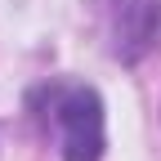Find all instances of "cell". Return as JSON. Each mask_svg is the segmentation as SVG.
Segmentation results:
<instances>
[{
	"instance_id": "cell-1",
	"label": "cell",
	"mask_w": 161,
	"mask_h": 161,
	"mask_svg": "<svg viewBox=\"0 0 161 161\" xmlns=\"http://www.w3.org/2000/svg\"><path fill=\"white\" fill-rule=\"evenodd\" d=\"M54 112V134L58 148H63V161H98L103 157V103L98 94L85 85L58 90L49 98Z\"/></svg>"
}]
</instances>
